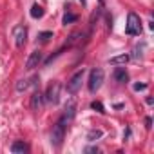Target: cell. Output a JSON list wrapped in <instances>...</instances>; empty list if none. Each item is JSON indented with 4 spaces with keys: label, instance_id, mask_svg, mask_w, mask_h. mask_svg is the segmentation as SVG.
Returning a JSON list of instances; mask_svg holds the SVG:
<instances>
[{
    "label": "cell",
    "instance_id": "cell-1",
    "mask_svg": "<svg viewBox=\"0 0 154 154\" xmlns=\"http://www.w3.org/2000/svg\"><path fill=\"white\" fill-rule=\"evenodd\" d=\"M65 127H67V122L60 116V120L53 125V131H51V145L53 147H60L63 143V138H65Z\"/></svg>",
    "mask_w": 154,
    "mask_h": 154
},
{
    "label": "cell",
    "instance_id": "cell-2",
    "mask_svg": "<svg viewBox=\"0 0 154 154\" xmlns=\"http://www.w3.org/2000/svg\"><path fill=\"white\" fill-rule=\"evenodd\" d=\"M125 33L131 36H140L141 35V20L136 13H129L127 17V26H125Z\"/></svg>",
    "mask_w": 154,
    "mask_h": 154
},
{
    "label": "cell",
    "instance_id": "cell-3",
    "mask_svg": "<svg viewBox=\"0 0 154 154\" xmlns=\"http://www.w3.org/2000/svg\"><path fill=\"white\" fill-rule=\"evenodd\" d=\"M103 78H105V74H103V71H102V69H93V71H91V74H89V84H87L89 91H91V93H96V91L102 87Z\"/></svg>",
    "mask_w": 154,
    "mask_h": 154
},
{
    "label": "cell",
    "instance_id": "cell-4",
    "mask_svg": "<svg viewBox=\"0 0 154 154\" xmlns=\"http://www.w3.org/2000/svg\"><path fill=\"white\" fill-rule=\"evenodd\" d=\"M84 74H85V71L80 69V71H76L71 76V80L67 82V93L69 94H76V93H78V89L82 87V82H84Z\"/></svg>",
    "mask_w": 154,
    "mask_h": 154
},
{
    "label": "cell",
    "instance_id": "cell-5",
    "mask_svg": "<svg viewBox=\"0 0 154 154\" xmlns=\"http://www.w3.org/2000/svg\"><path fill=\"white\" fill-rule=\"evenodd\" d=\"M60 91H62V84L60 82H51L49 87H47V91H45V94H44L45 102H49L53 105L58 103L60 102Z\"/></svg>",
    "mask_w": 154,
    "mask_h": 154
},
{
    "label": "cell",
    "instance_id": "cell-6",
    "mask_svg": "<svg viewBox=\"0 0 154 154\" xmlns=\"http://www.w3.org/2000/svg\"><path fill=\"white\" fill-rule=\"evenodd\" d=\"M13 36H15V44L17 47H24L26 45V40H27V27L26 26H17L13 29Z\"/></svg>",
    "mask_w": 154,
    "mask_h": 154
},
{
    "label": "cell",
    "instance_id": "cell-7",
    "mask_svg": "<svg viewBox=\"0 0 154 154\" xmlns=\"http://www.w3.org/2000/svg\"><path fill=\"white\" fill-rule=\"evenodd\" d=\"M44 102H45L44 94L40 93V89H36L33 93V96H31V109H33V112H40L42 107H44Z\"/></svg>",
    "mask_w": 154,
    "mask_h": 154
},
{
    "label": "cell",
    "instance_id": "cell-8",
    "mask_svg": "<svg viewBox=\"0 0 154 154\" xmlns=\"http://www.w3.org/2000/svg\"><path fill=\"white\" fill-rule=\"evenodd\" d=\"M40 63H42V51H33V53L29 54L27 62H26V69H27V71H33V69L38 67Z\"/></svg>",
    "mask_w": 154,
    "mask_h": 154
},
{
    "label": "cell",
    "instance_id": "cell-9",
    "mask_svg": "<svg viewBox=\"0 0 154 154\" xmlns=\"http://www.w3.org/2000/svg\"><path fill=\"white\" fill-rule=\"evenodd\" d=\"M74 114H76V103H74V100H69V102L65 103V107H63V114H62V118L69 123V122L74 118Z\"/></svg>",
    "mask_w": 154,
    "mask_h": 154
},
{
    "label": "cell",
    "instance_id": "cell-10",
    "mask_svg": "<svg viewBox=\"0 0 154 154\" xmlns=\"http://www.w3.org/2000/svg\"><path fill=\"white\" fill-rule=\"evenodd\" d=\"M112 76H114V80H116L118 84H127V82H129V74H127V71H125L123 67H118Z\"/></svg>",
    "mask_w": 154,
    "mask_h": 154
},
{
    "label": "cell",
    "instance_id": "cell-11",
    "mask_svg": "<svg viewBox=\"0 0 154 154\" xmlns=\"http://www.w3.org/2000/svg\"><path fill=\"white\" fill-rule=\"evenodd\" d=\"M129 60H131V56L125 53V54H118V56H112V58H109V63H112V65H125Z\"/></svg>",
    "mask_w": 154,
    "mask_h": 154
},
{
    "label": "cell",
    "instance_id": "cell-12",
    "mask_svg": "<svg viewBox=\"0 0 154 154\" xmlns=\"http://www.w3.org/2000/svg\"><path fill=\"white\" fill-rule=\"evenodd\" d=\"M29 150V147L24 143V141H15L13 145H11V152L13 154H26Z\"/></svg>",
    "mask_w": 154,
    "mask_h": 154
},
{
    "label": "cell",
    "instance_id": "cell-13",
    "mask_svg": "<svg viewBox=\"0 0 154 154\" xmlns=\"http://www.w3.org/2000/svg\"><path fill=\"white\" fill-rule=\"evenodd\" d=\"M31 17H33V18H42V17H44V8L38 6V4H35V6L31 8Z\"/></svg>",
    "mask_w": 154,
    "mask_h": 154
},
{
    "label": "cell",
    "instance_id": "cell-14",
    "mask_svg": "<svg viewBox=\"0 0 154 154\" xmlns=\"http://www.w3.org/2000/svg\"><path fill=\"white\" fill-rule=\"evenodd\" d=\"M76 20H78V17H76L74 13H65L63 18H62V24L67 26V24H72V22H76Z\"/></svg>",
    "mask_w": 154,
    "mask_h": 154
},
{
    "label": "cell",
    "instance_id": "cell-15",
    "mask_svg": "<svg viewBox=\"0 0 154 154\" xmlns=\"http://www.w3.org/2000/svg\"><path fill=\"white\" fill-rule=\"evenodd\" d=\"M51 38H53V31H42V33H38V42H42V44L49 42Z\"/></svg>",
    "mask_w": 154,
    "mask_h": 154
},
{
    "label": "cell",
    "instance_id": "cell-16",
    "mask_svg": "<svg viewBox=\"0 0 154 154\" xmlns=\"http://www.w3.org/2000/svg\"><path fill=\"white\" fill-rule=\"evenodd\" d=\"M143 47H145L143 44H141V45L138 44V45L134 47V51H132V54H129V56H131V58H134V60H138V58H141V56H143V53H141V51H143Z\"/></svg>",
    "mask_w": 154,
    "mask_h": 154
},
{
    "label": "cell",
    "instance_id": "cell-17",
    "mask_svg": "<svg viewBox=\"0 0 154 154\" xmlns=\"http://www.w3.org/2000/svg\"><path fill=\"white\" fill-rule=\"evenodd\" d=\"M29 85H31L29 80H26V78H24V80H18V82H17V91H18V93H24Z\"/></svg>",
    "mask_w": 154,
    "mask_h": 154
},
{
    "label": "cell",
    "instance_id": "cell-18",
    "mask_svg": "<svg viewBox=\"0 0 154 154\" xmlns=\"http://www.w3.org/2000/svg\"><path fill=\"white\" fill-rule=\"evenodd\" d=\"M100 136H102V131H89V134H87V140H89V141H96Z\"/></svg>",
    "mask_w": 154,
    "mask_h": 154
},
{
    "label": "cell",
    "instance_id": "cell-19",
    "mask_svg": "<svg viewBox=\"0 0 154 154\" xmlns=\"http://www.w3.org/2000/svg\"><path fill=\"white\" fill-rule=\"evenodd\" d=\"M91 109H94V111H96V112H100V114H103V112H105V109H103L102 102H93V103H91Z\"/></svg>",
    "mask_w": 154,
    "mask_h": 154
},
{
    "label": "cell",
    "instance_id": "cell-20",
    "mask_svg": "<svg viewBox=\"0 0 154 154\" xmlns=\"http://www.w3.org/2000/svg\"><path fill=\"white\" fill-rule=\"evenodd\" d=\"M147 84H134V91H145Z\"/></svg>",
    "mask_w": 154,
    "mask_h": 154
},
{
    "label": "cell",
    "instance_id": "cell-21",
    "mask_svg": "<svg viewBox=\"0 0 154 154\" xmlns=\"http://www.w3.org/2000/svg\"><path fill=\"white\" fill-rule=\"evenodd\" d=\"M145 127H147V129H150V127H152V120H150L149 116L145 118Z\"/></svg>",
    "mask_w": 154,
    "mask_h": 154
},
{
    "label": "cell",
    "instance_id": "cell-22",
    "mask_svg": "<svg viewBox=\"0 0 154 154\" xmlns=\"http://www.w3.org/2000/svg\"><path fill=\"white\" fill-rule=\"evenodd\" d=\"M85 152H98V147H87Z\"/></svg>",
    "mask_w": 154,
    "mask_h": 154
},
{
    "label": "cell",
    "instance_id": "cell-23",
    "mask_svg": "<svg viewBox=\"0 0 154 154\" xmlns=\"http://www.w3.org/2000/svg\"><path fill=\"white\" fill-rule=\"evenodd\" d=\"M80 2H82V6H85V4H87V0H80Z\"/></svg>",
    "mask_w": 154,
    "mask_h": 154
},
{
    "label": "cell",
    "instance_id": "cell-24",
    "mask_svg": "<svg viewBox=\"0 0 154 154\" xmlns=\"http://www.w3.org/2000/svg\"><path fill=\"white\" fill-rule=\"evenodd\" d=\"M103 2H105V0H100V4H102V6H103Z\"/></svg>",
    "mask_w": 154,
    "mask_h": 154
}]
</instances>
